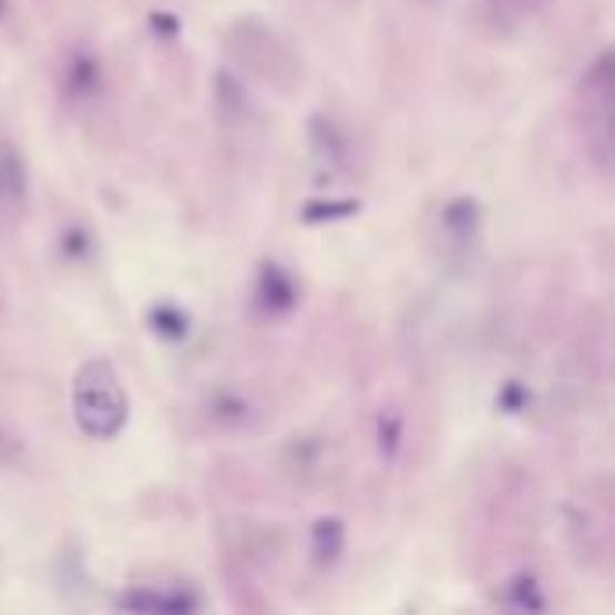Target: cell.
Returning <instances> with one entry per match:
<instances>
[{
  "instance_id": "9",
  "label": "cell",
  "mask_w": 615,
  "mask_h": 615,
  "mask_svg": "<svg viewBox=\"0 0 615 615\" xmlns=\"http://www.w3.org/2000/svg\"><path fill=\"white\" fill-rule=\"evenodd\" d=\"M360 213V202L353 198H342V202H310L303 209L306 224H325V219H342V216H353Z\"/></svg>"
},
{
  "instance_id": "7",
  "label": "cell",
  "mask_w": 615,
  "mask_h": 615,
  "mask_svg": "<svg viewBox=\"0 0 615 615\" xmlns=\"http://www.w3.org/2000/svg\"><path fill=\"white\" fill-rule=\"evenodd\" d=\"M443 224H447V230H450L458 242H472L475 230H479V205H475L472 198L450 202L447 213H443Z\"/></svg>"
},
{
  "instance_id": "4",
  "label": "cell",
  "mask_w": 615,
  "mask_h": 615,
  "mask_svg": "<svg viewBox=\"0 0 615 615\" xmlns=\"http://www.w3.org/2000/svg\"><path fill=\"white\" fill-rule=\"evenodd\" d=\"M310 144H314V155L320 158V163H328V166L346 163L349 144L342 137V130L335 126L331 120H325V115H314V123H310Z\"/></svg>"
},
{
  "instance_id": "2",
  "label": "cell",
  "mask_w": 615,
  "mask_h": 615,
  "mask_svg": "<svg viewBox=\"0 0 615 615\" xmlns=\"http://www.w3.org/2000/svg\"><path fill=\"white\" fill-rule=\"evenodd\" d=\"M25 198H29V177H25V163L19 148L4 144L0 148V216L8 224H19L25 213Z\"/></svg>"
},
{
  "instance_id": "5",
  "label": "cell",
  "mask_w": 615,
  "mask_h": 615,
  "mask_svg": "<svg viewBox=\"0 0 615 615\" xmlns=\"http://www.w3.org/2000/svg\"><path fill=\"white\" fill-rule=\"evenodd\" d=\"M115 605L130 608V612H192L195 608L192 597L163 594V591H126Z\"/></svg>"
},
{
  "instance_id": "11",
  "label": "cell",
  "mask_w": 615,
  "mask_h": 615,
  "mask_svg": "<svg viewBox=\"0 0 615 615\" xmlns=\"http://www.w3.org/2000/svg\"><path fill=\"white\" fill-rule=\"evenodd\" d=\"M508 591H511V605H519V608H544V597H540L536 583L530 576H519Z\"/></svg>"
},
{
  "instance_id": "13",
  "label": "cell",
  "mask_w": 615,
  "mask_h": 615,
  "mask_svg": "<svg viewBox=\"0 0 615 615\" xmlns=\"http://www.w3.org/2000/svg\"><path fill=\"white\" fill-rule=\"evenodd\" d=\"M152 25L158 29V33H166L170 40L177 37V22H173L170 14H152Z\"/></svg>"
},
{
  "instance_id": "12",
  "label": "cell",
  "mask_w": 615,
  "mask_h": 615,
  "mask_svg": "<svg viewBox=\"0 0 615 615\" xmlns=\"http://www.w3.org/2000/svg\"><path fill=\"white\" fill-rule=\"evenodd\" d=\"M378 439H382V453H397V447H400V418L397 414H382V421H378Z\"/></svg>"
},
{
  "instance_id": "1",
  "label": "cell",
  "mask_w": 615,
  "mask_h": 615,
  "mask_svg": "<svg viewBox=\"0 0 615 615\" xmlns=\"http://www.w3.org/2000/svg\"><path fill=\"white\" fill-rule=\"evenodd\" d=\"M72 410H76V424L94 439L120 435L126 424V392L120 375L109 360H86L76 382H72Z\"/></svg>"
},
{
  "instance_id": "3",
  "label": "cell",
  "mask_w": 615,
  "mask_h": 615,
  "mask_svg": "<svg viewBox=\"0 0 615 615\" xmlns=\"http://www.w3.org/2000/svg\"><path fill=\"white\" fill-rule=\"evenodd\" d=\"M256 299L263 310H270V314H285L296 306V281L281 270V267H274V263H267V267L259 270V281H256Z\"/></svg>"
},
{
  "instance_id": "6",
  "label": "cell",
  "mask_w": 615,
  "mask_h": 615,
  "mask_svg": "<svg viewBox=\"0 0 615 615\" xmlns=\"http://www.w3.org/2000/svg\"><path fill=\"white\" fill-rule=\"evenodd\" d=\"M346 551V525L339 519H320L314 525V558L317 565H335Z\"/></svg>"
},
{
  "instance_id": "14",
  "label": "cell",
  "mask_w": 615,
  "mask_h": 615,
  "mask_svg": "<svg viewBox=\"0 0 615 615\" xmlns=\"http://www.w3.org/2000/svg\"><path fill=\"white\" fill-rule=\"evenodd\" d=\"M11 453H14V443H11V439H8V432L0 429V461H8Z\"/></svg>"
},
{
  "instance_id": "8",
  "label": "cell",
  "mask_w": 615,
  "mask_h": 615,
  "mask_svg": "<svg viewBox=\"0 0 615 615\" xmlns=\"http://www.w3.org/2000/svg\"><path fill=\"white\" fill-rule=\"evenodd\" d=\"M98 83H101V65L94 62V58L80 54L76 62H72V69H69V86H72V94L91 98V94L98 91Z\"/></svg>"
},
{
  "instance_id": "10",
  "label": "cell",
  "mask_w": 615,
  "mask_h": 615,
  "mask_svg": "<svg viewBox=\"0 0 615 615\" xmlns=\"http://www.w3.org/2000/svg\"><path fill=\"white\" fill-rule=\"evenodd\" d=\"M152 325H155V331L170 335V339H184L187 335V317L181 310H173V306H158V310H152Z\"/></svg>"
}]
</instances>
